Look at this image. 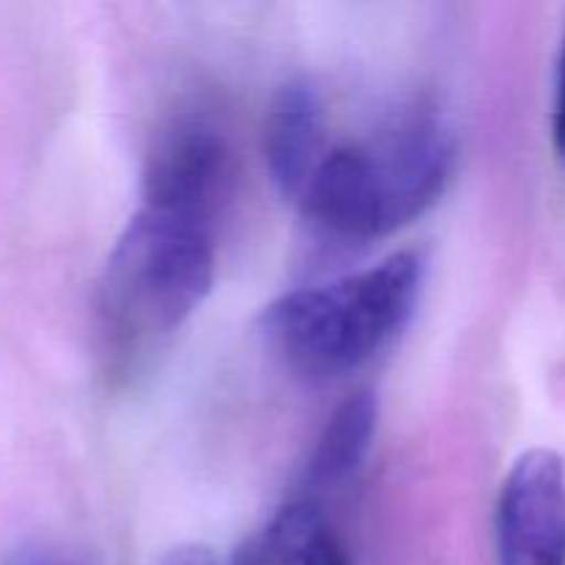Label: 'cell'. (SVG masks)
<instances>
[{
    "mask_svg": "<svg viewBox=\"0 0 565 565\" xmlns=\"http://www.w3.org/2000/svg\"><path fill=\"white\" fill-rule=\"evenodd\" d=\"M456 136L428 103H412L353 141L326 149L298 204L334 237L373 241L428 213L456 171Z\"/></svg>",
    "mask_w": 565,
    "mask_h": 565,
    "instance_id": "obj_1",
    "label": "cell"
},
{
    "mask_svg": "<svg viewBox=\"0 0 565 565\" xmlns=\"http://www.w3.org/2000/svg\"><path fill=\"white\" fill-rule=\"evenodd\" d=\"M213 276V224L141 204L97 281L94 329L105 370L143 367L202 307Z\"/></svg>",
    "mask_w": 565,
    "mask_h": 565,
    "instance_id": "obj_2",
    "label": "cell"
},
{
    "mask_svg": "<svg viewBox=\"0 0 565 565\" xmlns=\"http://www.w3.org/2000/svg\"><path fill=\"white\" fill-rule=\"evenodd\" d=\"M425 281L414 248L329 285L292 290L268 303L263 334L281 362L307 381L356 373L392 345L412 320Z\"/></svg>",
    "mask_w": 565,
    "mask_h": 565,
    "instance_id": "obj_3",
    "label": "cell"
},
{
    "mask_svg": "<svg viewBox=\"0 0 565 565\" xmlns=\"http://www.w3.org/2000/svg\"><path fill=\"white\" fill-rule=\"evenodd\" d=\"M230 180L232 152L224 132L202 116H182L149 149L143 204L213 224Z\"/></svg>",
    "mask_w": 565,
    "mask_h": 565,
    "instance_id": "obj_4",
    "label": "cell"
},
{
    "mask_svg": "<svg viewBox=\"0 0 565 565\" xmlns=\"http://www.w3.org/2000/svg\"><path fill=\"white\" fill-rule=\"evenodd\" d=\"M500 565H565V461L530 450L502 480L497 500Z\"/></svg>",
    "mask_w": 565,
    "mask_h": 565,
    "instance_id": "obj_5",
    "label": "cell"
},
{
    "mask_svg": "<svg viewBox=\"0 0 565 565\" xmlns=\"http://www.w3.org/2000/svg\"><path fill=\"white\" fill-rule=\"evenodd\" d=\"M326 152L323 103L312 83L292 81L279 88L265 119V160L270 180L285 196H301Z\"/></svg>",
    "mask_w": 565,
    "mask_h": 565,
    "instance_id": "obj_6",
    "label": "cell"
},
{
    "mask_svg": "<svg viewBox=\"0 0 565 565\" xmlns=\"http://www.w3.org/2000/svg\"><path fill=\"white\" fill-rule=\"evenodd\" d=\"M232 565H353L323 505L296 497L254 530Z\"/></svg>",
    "mask_w": 565,
    "mask_h": 565,
    "instance_id": "obj_7",
    "label": "cell"
},
{
    "mask_svg": "<svg viewBox=\"0 0 565 565\" xmlns=\"http://www.w3.org/2000/svg\"><path fill=\"white\" fill-rule=\"evenodd\" d=\"M379 428V401L373 392H353L334 408L320 430L315 450L303 469L301 500L323 505L326 494L345 489L359 472L373 447Z\"/></svg>",
    "mask_w": 565,
    "mask_h": 565,
    "instance_id": "obj_8",
    "label": "cell"
},
{
    "mask_svg": "<svg viewBox=\"0 0 565 565\" xmlns=\"http://www.w3.org/2000/svg\"><path fill=\"white\" fill-rule=\"evenodd\" d=\"M0 565H81L66 546L53 544V541H28L6 555Z\"/></svg>",
    "mask_w": 565,
    "mask_h": 565,
    "instance_id": "obj_9",
    "label": "cell"
},
{
    "mask_svg": "<svg viewBox=\"0 0 565 565\" xmlns=\"http://www.w3.org/2000/svg\"><path fill=\"white\" fill-rule=\"evenodd\" d=\"M552 143H555L557 160L565 166V31L561 53H557L555 97H552Z\"/></svg>",
    "mask_w": 565,
    "mask_h": 565,
    "instance_id": "obj_10",
    "label": "cell"
},
{
    "mask_svg": "<svg viewBox=\"0 0 565 565\" xmlns=\"http://www.w3.org/2000/svg\"><path fill=\"white\" fill-rule=\"evenodd\" d=\"M160 565H218L213 550L202 544H182L177 550H171L169 555L160 561Z\"/></svg>",
    "mask_w": 565,
    "mask_h": 565,
    "instance_id": "obj_11",
    "label": "cell"
}]
</instances>
